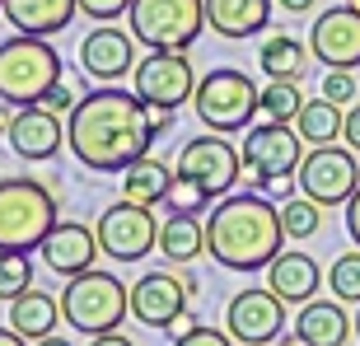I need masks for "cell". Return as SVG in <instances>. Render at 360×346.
Returning a JSON list of instances; mask_svg holds the SVG:
<instances>
[{"mask_svg": "<svg viewBox=\"0 0 360 346\" xmlns=\"http://www.w3.org/2000/svg\"><path fill=\"white\" fill-rule=\"evenodd\" d=\"M56 225V197L38 178H0V248L28 253Z\"/></svg>", "mask_w": 360, "mask_h": 346, "instance_id": "obj_5", "label": "cell"}, {"mask_svg": "<svg viewBox=\"0 0 360 346\" xmlns=\"http://www.w3.org/2000/svg\"><path fill=\"white\" fill-rule=\"evenodd\" d=\"M131 89H136V98L150 103V108H174L178 113L183 103H192L197 75H192L187 52H150L146 61H136Z\"/></svg>", "mask_w": 360, "mask_h": 346, "instance_id": "obj_10", "label": "cell"}, {"mask_svg": "<svg viewBox=\"0 0 360 346\" xmlns=\"http://www.w3.org/2000/svg\"><path fill=\"white\" fill-rule=\"evenodd\" d=\"M183 314H187L183 276H174V271H146L131 286V319L136 323H146L155 333H169Z\"/></svg>", "mask_w": 360, "mask_h": 346, "instance_id": "obj_15", "label": "cell"}, {"mask_svg": "<svg viewBox=\"0 0 360 346\" xmlns=\"http://www.w3.org/2000/svg\"><path fill=\"white\" fill-rule=\"evenodd\" d=\"M75 103H80V94L70 89L66 80H56L52 89H47V98H42V108H47V113H56V117H61V113L70 117V113H75Z\"/></svg>", "mask_w": 360, "mask_h": 346, "instance_id": "obj_35", "label": "cell"}, {"mask_svg": "<svg viewBox=\"0 0 360 346\" xmlns=\"http://www.w3.org/2000/svg\"><path fill=\"white\" fill-rule=\"evenodd\" d=\"M0 346H28V337H19L14 328H0Z\"/></svg>", "mask_w": 360, "mask_h": 346, "instance_id": "obj_42", "label": "cell"}, {"mask_svg": "<svg viewBox=\"0 0 360 346\" xmlns=\"http://www.w3.org/2000/svg\"><path fill=\"white\" fill-rule=\"evenodd\" d=\"M267 24H271V0H206V28H215L229 42L257 38Z\"/></svg>", "mask_w": 360, "mask_h": 346, "instance_id": "obj_19", "label": "cell"}, {"mask_svg": "<svg viewBox=\"0 0 360 346\" xmlns=\"http://www.w3.org/2000/svg\"><path fill=\"white\" fill-rule=\"evenodd\" d=\"M243 169H248V164H243V150H234L225 136L206 132V136H192V141L178 150V169L174 173L187 178V183H197L211 201H220V197L234 192V183H239Z\"/></svg>", "mask_w": 360, "mask_h": 346, "instance_id": "obj_8", "label": "cell"}, {"mask_svg": "<svg viewBox=\"0 0 360 346\" xmlns=\"http://www.w3.org/2000/svg\"><path fill=\"white\" fill-rule=\"evenodd\" d=\"M319 89H323V98H328V103L351 108V98H356V75H351V70H328Z\"/></svg>", "mask_w": 360, "mask_h": 346, "instance_id": "obj_33", "label": "cell"}, {"mask_svg": "<svg viewBox=\"0 0 360 346\" xmlns=\"http://www.w3.org/2000/svg\"><path fill=\"white\" fill-rule=\"evenodd\" d=\"M276 5H281L285 14H309L314 5H319V0H276Z\"/></svg>", "mask_w": 360, "mask_h": 346, "instance_id": "obj_41", "label": "cell"}, {"mask_svg": "<svg viewBox=\"0 0 360 346\" xmlns=\"http://www.w3.org/2000/svg\"><path fill=\"white\" fill-rule=\"evenodd\" d=\"M89 346H136V342L122 333H98V337H89Z\"/></svg>", "mask_w": 360, "mask_h": 346, "instance_id": "obj_40", "label": "cell"}, {"mask_svg": "<svg viewBox=\"0 0 360 346\" xmlns=\"http://www.w3.org/2000/svg\"><path fill=\"white\" fill-rule=\"evenodd\" d=\"M206 253L229 271H267L285 253L281 206H271L262 192L220 197L211 220H206Z\"/></svg>", "mask_w": 360, "mask_h": 346, "instance_id": "obj_2", "label": "cell"}, {"mask_svg": "<svg viewBox=\"0 0 360 346\" xmlns=\"http://www.w3.org/2000/svg\"><path fill=\"white\" fill-rule=\"evenodd\" d=\"M356 5H360V0H356Z\"/></svg>", "mask_w": 360, "mask_h": 346, "instance_id": "obj_49", "label": "cell"}, {"mask_svg": "<svg viewBox=\"0 0 360 346\" xmlns=\"http://www.w3.org/2000/svg\"><path fill=\"white\" fill-rule=\"evenodd\" d=\"M328 286H333V295L342 305H360V248L337 257L333 271H328Z\"/></svg>", "mask_w": 360, "mask_h": 346, "instance_id": "obj_31", "label": "cell"}, {"mask_svg": "<svg viewBox=\"0 0 360 346\" xmlns=\"http://www.w3.org/2000/svg\"><path fill=\"white\" fill-rule=\"evenodd\" d=\"M80 70L98 84H112L122 75H131L136 70V38L122 33V28H112V24H98L80 42Z\"/></svg>", "mask_w": 360, "mask_h": 346, "instance_id": "obj_16", "label": "cell"}, {"mask_svg": "<svg viewBox=\"0 0 360 346\" xmlns=\"http://www.w3.org/2000/svg\"><path fill=\"white\" fill-rule=\"evenodd\" d=\"M295 333L309 346H347V337L356 333V319L342 309V300H309L295 314Z\"/></svg>", "mask_w": 360, "mask_h": 346, "instance_id": "obj_20", "label": "cell"}, {"mask_svg": "<svg viewBox=\"0 0 360 346\" xmlns=\"http://www.w3.org/2000/svg\"><path fill=\"white\" fill-rule=\"evenodd\" d=\"M0 5H5V0H0Z\"/></svg>", "mask_w": 360, "mask_h": 346, "instance_id": "obj_48", "label": "cell"}, {"mask_svg": "<svg viewBox=\"0 0 360 346\" xmlns=\"http://www.w3.org/2000/svg\"><path fill=\"white\" fill-rule=\"evenodd\" d=\"M206 201H211V197H206L197 183H187V178L174 173V183H169V192H164L160 206H169V215H201V211H206Z\"/></svg>", "mask_w": 360, "mask_h": 346, "instance_id": "obj_32", "label": "cell"}, {"mask_svg": "<svg viewBox=\"0 0 360 346\" xmlns=\"http://www.w3.org/2000/svg\"><path fill=\"white\" fill-rule=\"evenodd\" d=\"M98 248H103L112 262H141L150 248H160V225L150 206H136V201H117L98 215Z\"/></svg>", "mask_w": 360, "mask_h": 346, "instance_id": "obj_12", "label": "cell"}, {"mask_svg": "<svg viewBox=\"0 0 360 346\" xmlns=\"http://www.w3.org/2000/svg\"><path fill=\"white\" fill-rule=\"evenodd\" d=\"M56 323H61V300H52L47 290H28L19 295L10 305V328L28 342H42V337L56 333Z\"/></svg>", "mask_w": 360, "mask_h": 346, "instance_id": "obj_23", "label": "cell"}, {"mask_svg": "<svg viewBox=\"0 0 360 346\" xmlns=\"http://www.w3.org/2000/svg\"><path fill=\"white\" fill-rule=\"evenodd\" d=\"M155 122L136 89H89L66 117L70 155L94 173H122L155 146Z\"/></svg>", "mask_w": 360, "mask_h": 346, "instance_id": "obj_1", "label": "cell"}, {"mask_svg": "<svg viewBox=\"0 0 360 346\" xmlns=\"http://www.w3.org/2000/svg\"><path fill=\"white\" fill-rule=\"evenodd\" d=\"M342 136H347V146L360 155V103L347 108V127H342Z\"/></svg>", "mask_w": 360, "mask_h": 346, "instance_id": "obj_37", "label": "cell"}, {"mask_svg": "<svg viewBox=\"0 0 360 346\" xmlns=\"http://www.w3.org/2000/svg\"><path fill=\"white\" fill-rule=\"evenodd\" d=\"M342 127H347V113L337 103H328V98H309V103L300 108V117H295V132H300V141H304L309 150L337 146V141H342Z\"/></svg>", "mask_w": 360, "mask_h": 346, "instance_id": "obj_26", "label": "cell"}, {"mask_svg": "<svg viewBox=\"0 0 360 346\" xmlns=\"http://www.w3.org/2000/svg\"><path fill=\"white\" fill-rule=\"evenodd\" d=\"M281 346H309V342H304V337H300V333H295V337H285V342H281Z\"/></svg>", "mask_w": 360, "mask_h": 346, "instance_id": "obj_46", "label": "cell"}, {"mask_svg": "<svg viewBox=\"0 0 360 346\" xmlns=\"http://www.w3.org/2000/svg\"><path fill=\"white\" fill-rule=\"evenodd\" d=\"M61 80V56L47 38L19 33L0 42V98L14 108H33Z\"/></svg>", "mask_w": 360, "mask_h": 346, "instance_id": "obj_4", "label": "cell"}, {"mask_svg": "<svg viewBox=\"0 0 360 346\" xmlns=\"http://www.w3.org/2000/svg\"><path fill=\"white\" fill-rule=\"evenodd\" d=\"M10 127H14V113H10V103H0V132L10 136Z\"/></svg>", "mask_w": 360, "mask_h": 346, "instance_id": "obj_43", "label": "cell"}, {"mask_svg": "<svg viewBox=\"0 0 360 346\" xmlns=\"http://www.w3.org/2000/svg\"><path fill=\"white\" fill-rule=\"evenodd\" d=\"M309 42L290 38V33H271L262 42V52H257V66L267 70V80H300L309 70Z\"/></svg>", "mask_w": 360, "mask_h": 346, "instance_id": "obj_25", "label": "cell"}, {"mask_svg": "<svg viewBox=\"0 0 360 346\" xmlns=\"http://www.w3.org/2000/svg\"><path fill=\"white\" fill-rule=\"evenodd\" d=\"M281 225H285V239H314L323 229V206L300 192V197L281 201Z\"/></svg>", "mask_w": 360, "mask_h": 346, "instance_id": "obj_29", "label": "cell"}, {"mask_svg": "<svg viewBox=\"0 0 360 346\" xmlns=\"http://www.w3.org/2000/svg\"><path fill=\"white\" fill-rule=\"evenodd\" d=\"M285 328V300L271 286H253L239 290L225 305V333L239 346H271Z\"/></svg>", "mask_w": 360, "mask_h": 346, "instance_id": "obj_13", "label": "cell"}, {"mask_svg": "<svg viewBox=\"0 0 360 346\" xmlns=\"http://www.w3.org/2000/svg\"><path fill=\"white\" fill-rule=\"evenodd\" d=\"M75 5H80V14H89L98 24H112L122 14H131V0H75Z\"/></svg>", "mask_w": 360, "mask_h": 346, "instance_id": "obj_34", "label": "cell"}, {"mask_svg": "<svg viewBox=\"0 0 360 346\" xmlns=\"http://www.w3.org/2000/svg\"><path fill=\"white\" fill-rule=\"evenodd\" d=\"M295 183L304 192L309 201H319V206H347L356 197L360 187V164H356V150L351 146H319L309 150L300 173H295Z\"/></svg>", "mask_w": 360, "mask_h": 346, "instance_id": "obj_9", "label": "cell"}, {"mask_svg": "<svg viewBox=\"0 0 360 346\" xmlns=\"http://www.w3.org/2000/svg\"><path fill=\"white\" fill-rule=\"evenodd\" d=\"M160 253L174 267L197 262V257L206 253V225H201L197 215H169L160 225Z\"/></svg>", "mask_w": 360, "mask_h": 346, "instance_id": "obj_27", "label": "cell"}, {"mask_svg": "<svg viewBox=\"0 0 360 346\" xmlns=\"http://www.w3.org/2000/svg\"><path fill=\"white\" fill-rule=\"evenodd\" d=\"M243 164L257 183H271V178H295L300 164H304V141L290 122H262V127H248L243 136Z\"/></svg>", "mask_w": 360, "mask_h": 346, "instance_id": "obj_11", "label": "cell"}, {"mask_svg": "<svg viewBox=\"0 0 360 346\" xmlns=\"http://www.w3.org/2000/svg\"><path fill=\"white\" fill-rule=\"evenodd\" d=\"M0 14H5L19 33L52 38V33H61V28L80 14V5H75V0H5Z\"/></svg>", "mask_w": 360, "mask_h": 346, "instance_id": "obj_22", "label": "cell"}, {"mask_svg": "<svg viewBox=\"0 0 360 346\" xmlns=\"http://www.w3.org/2000/svg\"><path fill=\"white\" fill-rule=\"evenodd\" d=\"M33 290V262L28 253H10V248H0V300L14 305L19 295Z\"/></svg>", "mask_w": 360, "mask_h": 346, "instance_id": "obj_30", "label": "cell"}, {"mask_svg": "<svg viewBox=\"0 0 360 346\" xmlns=\"http://www.w3.org/2000/svg\"><path fill=\"white\" fill-rule=\"evenodd\" d=\"M33 346H70V342H66V337H56V333H52V337H42V342H33Z\"/></svg>", "mask_w": 360, "mask_h": 346, "instance_id": "obj_45", "label": "cell"}, {"mask_svg": "<svg viewBox=\"0 0 360 346\" xmlns=\"http://www.w3.org/2000/svg\"><path fill=\"white\" fill-rule=\"evenodd\" d=\"M169 183H174V169H169L164 160H155V155H141L136 164H127V169H122V201L155 206V201H164Z\"/></svg>", "mask_w": 360, "mask_h": 346, "instance_id": "obj_24", "label": "cell"}, {"mask_svg": "<svg viewBox=\"0 0 360 346\" xmlns=\"http://www.w3.org/2000/svg\"><path fill=\"white\" fill-rule=\"evenodd\" d=\"M304 89H300V80H267V89H257V113L267 122H290L300 117V108H304Z\"/></svg>", "mask_w": 360, "mask_h": 346, "instance_id": "obj_28", "label": "cell"}, {"mask_svg": "<svg viewBox=\"0 0 360 346\" xmlns=\"http://www.w3.org/2000/svg\"><path fill=\"white\" fill-rule=\"evenodd\" d=\"M309 52L328 70H356L360 66V5H333L314 14L309 24Z\"/></svg>", "mask_w": 360, "mask_h": 346, "instance_id": "obj_14", "label": "cell"}, {"mask_svg": "<svg viewBox=\"0 0 360 346\" xmlns=\"http://www.w3.org/2000/svg\"><path fill=\"white\" fill-rule=\"evenodd\" d=\"M347 234H351V243L360 248V187H356V197L347 201Z\"/></svg>", "mask_w": 360, "mask_h": 346, "instance_id": "obj_38", "label": "cell"}, {"mask_svg": "<svg viewBox=\"0 0 360 346\" xmlns=\"http://www.w3.org/2000/svg\"><path fill=\"white\" fill-rule=\"evenodd\" d=\"M38 253L47 262V271H56V276H80V271L94 267V257L103 253V248H98V229L80 225V220H56Z\"/></svg>", "mask_w": 360, "mask_h": 346, "instance_id": "obj_17", "label": "cell"}, {"mask_svg": "<svg viewBox=\"0 0 360 346\" xmlns=\"http://www.w3.org/2000/svg\"><path fill=\"white\" fill-rule=\"evenodd\" d=\"M267 286L285 300V305H309V300L319 295V286H323V271H319V262H314L309 253L285 248V253L267 267Z\"/></svg>", "mask_w": 360, "mask_h": 346, "instance_id": "obj_21", "label": "cell"}, {"mask_svg": "<svg viewBox=\"0 0 360 346\" xmlns=\"http://www.w3.org/2000/svg\"><path fill=\"white\" fill-rule=\"evenodd\" d=\"M183 290H187V300H197V295H201V286H197V276H183Z\"/></svg>", "mask_w": 360, "mask_h": 346, "instance_id": "obj_44", "label": "cell"}, {"mask_svg": "<svg viewBox=\"0 0 360 346\" xmlns=\"http://www.w3.org/2000/svg\"><path fill=\"white\" fill-rule=\"evenodd\" d=\"M257 187H262V192H271L276 201H290L300 183H295V178H271V183H257Z\"/></svg>", "mask_w": 360, "mask_h": 346, "instance_id": "obj_39", "label": "cell"}, {"mask_svg": "<svg viewBox=\"0 0 360 346\" xmlns=\"http://www.w3.org/2000/svg\"><path fill=\"white\" fill-rule=\"evenodd\" d=\"M131 38L150 52H187L206 28V0H131Z\"/></svg>", "mask_w": 360, "mask_h": 346, "instance_id": "obj_7", "label": "cell"}, {"mask_svg": "<svg viewBox=\"0 0 360 346\" xmlns=\"http://www.w3.org/2000/svg\"><path fill=\"white\" fill-rule=\"evenodd\" d=\"M192 113L206 132L229 136L239 127H253L257 117V84L234 66H215L197 80V94H192Z\"/></svg>", "mask_w": 360, "mask_h": 346, "instance_id": "obj_6", "label": "cell"}, {"mask_svg": "<svg viewBox=\"0 0 360 346\" xmlns=\"http://www.w3.org/2000/svg\"><path fill=\"white\" fill-rule=\"evenodd\" d=\"M61 141H66V122L56 117V113H47L42 103L33 108H19L14 113V127H10V150L19 155V160H52L56 150H61Z\"/></svg>", "mask_w": 360, "mask_h": 346, "instance_id": "obj_18", "label": "cell"}, {"mask_svg": "<svg viewBox=\"0 0 360 346\" xmlns=\"http://www.w3.org/2000/svg\"><path fill=\"white\" fill-rule=\"evenodd\" d=\"M356 337H360V309H356Z\"/></svg>", "mask_w": 360, "mask_h": 346, "instance_id": "obj_47", "label": "cell"}, {"mask_svg": "<svg viewBox=\"0 0 360 346\" xmlns=\"http://www.w3.org/2000/svg\"><path fill=\"white\" fill-rule=\"evenodd\" d=\"M174 346H234V337L220 333V328H201V323H197V328H187Z\"/></svg>", "mask_w": 360, "mask_h": 346, "instance_id": "obj_36", "label": "cell"}, {"mask_svg": "<svg viewBox=\"0 0 360 346\" xmlns=\"http://www.w3.org/2000/svg\"><path fill=\"white\" fill-rule=\"evenodd\" d=\"M127 314H131V290H127L122 276H112V271L89 267L80 276H70L66 290H61V319L84 337L117 333Z\"/></svg>", "mask_w": 360, "mask_h": 346, "instance_id": "obj_3", "label": "cell"}]
</instances>
